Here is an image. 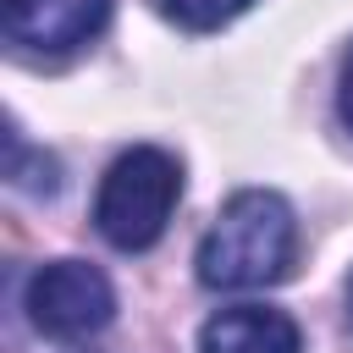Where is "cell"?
Wrapping results in <instances>:
<instances>
[{
    "label": "cell",
    "mask_w": 353,
    "mask_h": 353,
    "mask_svg": "<svg viewBox=\"0 0 353 353\" xmlns=\"http://www.w3.org/2000/svg\"><path fill=\"white\" fill-rule=\"evenodd\" d=\"M254 0H165V11L182 22V28H221L232 22L237 11H248Z\"/></svg>",
    "instance_id": "7"
},
{
    "label": "cell",
    "mask_w": 353,
    "mask_h": 353,
    "mask_svg": "<svg viewBox=\"0 0 353 353\" xmlns=\"http://www.w3.org/2000/svg\"><path fill=\"white\" fill-rule=\"evenodd\" d=\"M22 309L50 342H88L116 320V287L88 259H50L28 276Z\"/></svg>",
    "instance_id": "3"
},
{
    "label": "cell",
    "mask_w": 353,
    "mask_h": 353,
    "mask_svg": "<svg viewBox=\"0 0 353 353\" xmlns=\"http://www.w3.org/2000/svg\"><path fill=\"white\" fill-rule=\"evenodd\" d=\"M336 116H342V127L353 132V50H347V61H342V83H336Z\"/></svg>",
    "instance_id": "8"
},
{
    "label": "cell",
    "mask_w": 353,
    "mask_h": 353,
    "mask_svg": "<svg viewBox=\"0 0 353 353\" xmlns=\"http://www.w3.org/2000/svg\"><path fill=\"white\" fill-rule=\"evenodd\" d=\"M347 314H353V281H347Z\"/></svg>",
    "instance_id": "9"
},
{
    "label": "cell",
    "mask_w": 353,
    "mask_h": 353,
    "mask_svg": "<svg viewBox=\"0 0 353 353\" xmlns=\"http://www.w3.org/2000/svg\"><path fill=\"white\" fill-rule=\"evenodd\" d=\"M298 259V215L276 188H243L221 204L199 243V281L215 292H254L292 276Z\"/></svg>",
    "instance_id": "1"
},
{
    "label": "cell",
    "mask_w": 353,
    "mask_h": 353,
    "mask_svg": "<svg viewBox=\"0 0 353 353\" xmlns=\"http://www.w3.org/2000/svg\"><path fill=\"white\" fill-rule=\"evenodd\" d=\"M6 182L17 193H55L61 188V160L44 154V149H33L17 121L6 127Z\"/></svg>",
    "instance_id": "6"
},
{
    "label": "cell",
    "mask_w": 353,
    "mask_h": 353,
    "mask_svg": "<svg viewBox=\"0 0 353 353\" xmlns=\"http://www.w3.org/2000/svg\"><path fill=\"white\" fill-rule=\"evenodd\" d=\"M6 39L28 55H72L110 22V0H0Z\"/></svg>",
    "instance_id": "4"
},
{
    "label": "cell",
    "mask_w": 353,
    "mask_h": 353,
    "mask_svg": "<svg viewBox=\"0 0 353 353\" xmlns=\"http://www.w3.org/2000/svg\"><path fill=\"white\" fill-rule=\"evenodd\" d=\"M182 199V160L160 143H132L127 154L110 160L94 193V226L110 248L143 254L165 237L171 210Z\"/></svg>",
    "instance_id": "2"
},
{
    "label": "cell",
    "mask_w": 353,
    "mask_h": 353,
    "mask_svg": "<svg viewBox=\"0 0 353 353\" xmlns=\"http://www.w3.org/2000/svg\"><path fill=\"white\" fill-rule=\"evenodd\" d=\"M199 353H303V331L287 309L232 303V309H215L204 320Z\"/></svg>",
    "instance_id": "5"
}]
</instances>
